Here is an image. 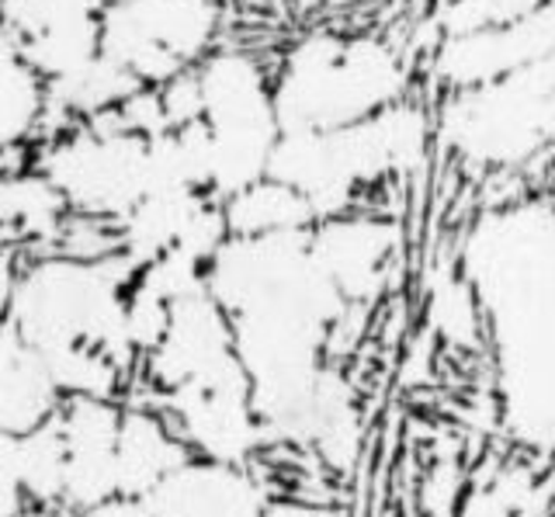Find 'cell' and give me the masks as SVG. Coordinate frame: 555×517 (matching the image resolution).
Returning a JSON list of instances; mask_svg holds the SVG:
<instances>
[{"mask_svg":"<svg viewBox=\"0 0 555 517\" xmlns=\"http://www.w3.org/2000/svg\"><path fill=\"white\" fill-rule=\"evenodd\" d=\"M35 170L56 184L66 209L104 222H121L146 198V140L118 126L115 112L80 122L42 143Z\"/></svg>","mask_w":555,"mask_h":517,"instance_id":"5","label":"cell"},{"mask_svg":"<svg viewBox=\"0 0 555 517\" xmlns=\"http://www.w3.org/2000/svg\"><path fill=\"white\" fill-rule=\"evenodd\" d=\"M202 98H205V126H247L264 122L274 115V77L260 66L257 56L243 49H216L198 66Z\"/></svg>","mask_w":555,"mask_h":517,"instance_id":"14","label":"cell"},{"mask_svg":"<svg viewBox=\"0 0 555 517\" xmlns=\"http://www.w3.org/2000/svg\"><path fill=\"white\" fill-rule=\"evenodd\" d=\"M69 209L42 170H8L0 175V244L17 250L52 254ZM39 257V254H35Z\"/></svg>","mask_w":555,"mask_h":517,"instance_id":"16","label":"cell"},{"mask_svg":"<svg viewBox=\"0 0 555 517\" xmlns=\"http://www.w3.org/2000/svg\"><path fill=\"white\" fill-rule=\"evenodd\" d=\"M31 517H74V514H66V510H42V514H31Z\"/></svg>","mask_w":555,"mask_h":517,"instance_id":"33","label":"cell"},{"mask_svg":"<svg viewBox=\"0 0 555 517\" xmlns=\"http://www.w3.org/2000/svg\"><path fill=\"white\" fill-rule=\"evenodd\" d=\"M132 282L135 268L121 261V254L94 264L39 254L25 261L8 323L42 358L94 348L132 378L143 365L126 331V292Z\"/></svg>","mask_w":555,"mask_h":517,"instance_id":"2","label":"cell"},{"mask_svg":"<svg viewBox=\"0 0 555 517\" xmlns=\"http://www.w3.org/2000/svg\"><path fill=\"white\" fill-rule=\"evenodd\" d=\"M153 403L164 410L188 452L205 462L257 465L264 448L274 441L254 403L250 375L240 358L202 383L153 396Z\"/></svg>","mask_w":555,"mask_h":517,"instance_id":"7","label":"cell"},{"mask_svg":"<svg viewBox=\"0 0 555 517\" xmlns=\"http://www.w3.org/2000/svg\"><path fill=\"white\" fill-rule=\"evenodd\" d=\"M83 517H156V514L150 510L146 500H129V496H118V500H112V504H104V507L87 510Z\"/></svg>","mask_w":555,"mask_h":517,"instance_id":"30","label":"cell"},{"mask_svg":"<svg viewBox=\"0 0 555 517\" xmlns=\"http://www.w3.org/2000/svg\"><path fill=\"white\" fill-rule=\"evenodd\" d=\"M222 212L225 222H230V236H250V240L299 236V233H312V227H317L312 205L299 192H292L288 184L271 178L233 198H225Z\"/></svg>","mask_w":555,"mask_h":517,"instance_id":"19","label":"cell"},{"mask_svg":"<svg viewBox=\"0 0 555 517\" xmlns=\"http://www.w3.org/2000/svg\"><path fill=\"white\" fill-rule=\"evenodd\" d=\"M146 504L156 517H268L271 493L254 465L191 458L146 496Z\"/></svg>","mask_w":555,"mask_h":517,"instance_id":"12","label":"cell"},{"mask_svg":"<svg viewBox=\"0 0 555 517\" xmlns=\"http://www.w3.org/2000/svg\"><path fill=\"white\" fill-rule=\"evenodd\" d=\"M25 271V254L17 247H4L0 244V323H8L11 306L17 296V282H22Z\"/></svg>","mask_w":555,"mask_h":517,"instance_id":"29","label":"cell"},{"mask_svg":"<svg viewBox=\"0 0 555 517\" xmlns=\"http://www.w3.org/2000/svg\"><path fill=\"white\" fill-rule=\"evenodd\" d=\"M219 28L212 0H126L101 14V53L143 88H164L216 53Z\"/></svg>","mask_w":555,"mask_h":517,"instance_id":"6","label":"cell"},{"mask_svg":"<svg viewBox=\"0 0 555 517\" xmlns=\"http://www.w3.org/2000/svg\"><path fill=\"white\" fill-rule=\"evenodd\" d=\"M236 358L240 354L233 320L212 292L202 288L195 296L170 306L167 334L143 358L139 375L153 389V396H164L188 383H202V378L216 375Z\"/></svg>","mask_w":555,"mask_h":517,"instance_id":"10","label":"cell"},{"mask_svg":"<svg viewBox=\"0 0 555 517\" xmlns=\"http://www.w3.org/2000/svg\"><path fill=\"white\" fill-rule=\"evenodd\" d=\"M31 70L46 83L80 70L83 63L101 56V18H66L42 28L39 36L17 46Z\"/></svg>","mask_w":555,"mask_h":517,"instance_id":"22","label":"cell"},{"mask_svg":"<svg viewBox=\"0 0 555 517\" xmlns=\"http://www.w3.org/2000/svg\"><path fill=\"white\" fill-rule=\"evenodd\" d=\"M167 323H170V302L132 282L126 292V331L139 358H146L164 340Z\"/></svg>","mask_w":555,"mask_h":517,"instance_id":"25","label":"cell"},{"mask_svg":"<svg viewBox=\"0 0 555 517\" xmlns=\"http://www.w3.org/2000/svg\"><path fill=\"white\" fill-rule=\"evenodd\" d=\"M17 441L22 435L0 430V517H31V504L17 476Z\"/></svg>","mask_w":555,"mask_h":517,"instance_id":"28","label":"cell"},{"mask_svg":"<svg viewBox=\"0 0 555 517\" xmlns=\"http://www.w3.org/2000/svg\"><path fill=\"white\" fill-rule=\"evenodd\" d=\"M139 88H143V83H139L126 66H118L115 60L101 53L98 60L83 63L80 70L46 83V112L60 115L69 126H80L104 112H115L121 101L132 98Z\"/></svg>","mask_w":555,"mask_h":517,"instance_id":"18","label":"cell"},{"mask_svg":"<svg viewBox=\"0 0 555 517\" xmlns=\"http://www.w3.org/2000/svg\"><path fill=\"white\" fill-rule=\"evenodd\" d=\"M496 348L500 413L525 448H555V205L525 202L479 216L462 244Z\"/></svg>","mask_w":555,"mask_h":517,"instance_id":"1","label":"cell"},{"mask_svg":"<svg viewBox=\"0 0 555 517\" xmlns=\"http://www.w3.org/2000/svg\"><path fill=\"white\" fill-rule=\"evenodd\" d=\"M115 118H118L121 129L132 132V135H143V140H153V135L170 132L160 88H139L132 98H126L115 108Z\"/></svg>","mask_w":555,"mask_h":517,"instance_id":"26","label":"cell"},{"mask_svg":"<svg viewBox=\"0 0 555 517\" xmlns=\"http://www.w3.org/2000/svg\"><path fill=\"white\" fill-rule=\"evenodd\" d=\"M205 274H208L205 264H198L195 257H188L184 250L173 247L170 254L156 257L150 268L139 271L135 282L143 288H150V292H156V296L173 306V302H181L188 296H195V292H202L205 288Z\"/></svg>","mask_w":555,"mask_h":517,"instance_id":"24","label":"cell"},{"mask_svg":"<svg viewBox=\"0 0 555 517\" xmlns=\"http://www.w3.org/2000/svg\"><path fill=\"white\" fill-rule=\"evenodd\" d=\"M60 406L63 392L52 383L46 358L11 323H0V430L28 435L56 417Z\"/></svg>","mask_w":555,"mask_h":517,"instance_id":"15","label":"cell"},{"mask_svg":"<svg viewBox=\"0 0 555 517\" xmlns=\"http://www.w3.org/2000/svg\"><path fill=\"white\" fill-rule=\"evenodd\" d=\"M212 202L205 192H153L118 222L121 261H129L135 274L150 268L156 257L170 254L181 244L188 222L198 216L202 205Z\"/></svg>","mask_w":555,"mask_h":517,"instance_id":"17","label":"cell"},{"mask_svg":"<svg viewBox=\"0 0 555 517\" xmlns=\"http://www.w3.org/2000/svg\"><path fill=\"white\" fill-rule=\"evenodd\" d=\"M118 493L129 500H146L167 476H173L195 455L170 427L156 403H132L121 410L118 430Z\"/></svg>","mask_w":555,"mask_h":517,"instance_id":"13","label":"cell"},{"mask_svg":"<svg viewBox=\"0 0 555 517\" xmlns=\"http://www.w3.org/2000/svg\"><path fill=\"white\" fill-rule=\"evenodd\" d=\"M160 98H164V112H167L170 129H184V126L205 122V98H202L198 70H184L181 77H173L170 83H164Z\"/></svg>","mask_w":555,"mask_h":517,"instance_id":"27","label":"cell"},{"mask_svg":"<svg viewBox=\"0 0 555 517\" xmlns=\"http://www.w3.org/2000/svg\"><path fill=\"white\" fill-rule=\"evenodd\" d=\"M545 56H555V0H542L511 25L441 39L434 46L430 74L448 94H459L511 77Z\"/></svg>","mask_w":555,"mask_h":517,"instance_id":"9","label":"cell"},{"mask_svg":"<svg viewBox=\"0 0 555 517\" xmlns=\"http://www.w3.org/2000/svg\"><path fill=\"white\" fill-rule=\"evenodd\" d=\"M212 4H219V8H222V4H225V0H212Z\"/></svg>","mask_w":555,"mask_h":517,"instance_id":"35","label":"cell"},{"mask_svg":"<svg viewBox=\"0 0 555 517\" xmlns=\"http://www.w3.org/2000/svg\"><path fill=\"white\" fill-rule=\"evenodd\" d=\"M268 517H317V510H309L302 504H285V500H271V507H268Z\"/></svg>","mask_w":555,"mask_h":517,"instance_id":"32","label":"cell"},{"mask_svg":"<svg viewBox=\"0 0 555 517\" xmlns=\"http://www.w3.org/2000/svg\"><path fill=\"white\" fill-rule=\"evenodd\" d=\"M406 88V63L389 42L312 31L278 66L274 115L282 132H334L399 105Z\"/></svg>","mask_w":555,"mask_h":517,"instance_id":"3","label":"cell"},{"mask_svg":"<svg viewBox=\"0 0 555 517\" xmlns=\"http://www.w3.org/2000/svg\"><path fill=\"white\" fill-rule=\"evenodd\" d=\"M312 257L351 309H372L392 285L399 261V227L389 216L351 209L320 219L309 233Z\"/></svg>","mask_w":555,"mask_h":517,"instance_id":"8","label":"cell"},{"mask_svg":"<svg viewBox=\"0 0 555 517\" xmlns=\"http://www.w3.org/2000/svg\"><path fill=\"white\" fill-rule=\"evenodd\" d=\"M0 36H4V0H0Z\"/></svg>","mask_w":555,"mask_h":517,"instance_id":"34","label":"cell"},{"mask_svg":"<svg viewBox=\"0 0 555 517\" xmlns=\"http://www.w3.org/2000/svg\"><path fill=\"white\" fill-rule=\"evenodd\" d=\"M118 400H91L74 396L63 400L56 424L66 444V487L63 510L83 517L87 510L118 500V430H121Z\"/></svg>","mask_w":555,"mask_h":517,"instance_id":"11","label":"cell"},{"mask_svg":"<svg viewBox=\"0 0 555 517\" xmlns=\"http://www.w3.org/2000/svg\"><path fill=\"white\" fill-rule=\"evenodd\" d=\"M542 482L528 465H507L465 496L455 517H538Z\"/></svg>","mask_w":555,"mask_h":517,"instance_id":"23","label":"cell"},{"mask_svg":"<svg viewBox=\"0 0 555 517\" xmlns=\"http://www.w3.org/2000/svg\"><path fill=\"white\" fill-rule=\"evenodd\" d=\"M115 4H126V0H115ZM115 4H112V8H115Z\"/></svg>","mask_w":555,"mask_h":517,"instance_id":"36","label":"cell"},{"mask_svg":"<svg viewBox=\"0 0 555 517\" xmlns=\"http://www.w3.org/2000/svg\"><path fill=\"white\" fill-rule=\"evenodd\" d=\"M17 476H22V490L35 514L63 510L66 444H63L56 417L22 435V441H17Z\"/></svg>","mask_w":555,"mask_h":517,"instance_id":"21","label":"cell"},{"mask_svg":"<svg viewBox=\"0 0 555 517\" xmlns=\"http://www.w3.org/2000/svg\"><path fill=\"white\" fill-rule=\"evenodd\" d=\"M434 132L479 170H517L542 157L555 146V56L486 88L444 94Z\"/></svg>","mask_w":555,"mask_h":517,"instance_id":"4","label":"cell"},{"mask_svg":"<svg viewBox=\"0 0 555 517\" xmlns=\"http://www.w3.org/2000/svg\"><path fill=\"white\" fill-rule=\"evenodd\" d=\"M490 4L496 14V25H511L517 18H525V14H531L542 0H490Z\"/></svg>","mask_w":555,"mask_h":517,"instance_id":"31","label":"cell"},{"mask_svg":"<svg viewBox=\"0 0 555 517\" xmlns=\"http://www.w3.org/2000/svg\"><path fill=\"white\" fill-rule=\"evenodd\" d=\"M46 112V80L31 70L17 42L0 36V153L35 140Z\"/></svg>","mask_w":555,"mask_h":517,"instance_id":"20","label":"cell"}]
</instances>
